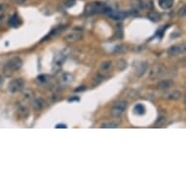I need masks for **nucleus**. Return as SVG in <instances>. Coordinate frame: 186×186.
<instances>
[{
    "instance_id": "nucleus-4",
    "label": "nucleus",
    "mask_w": 186,
    "mask_h": 186,
    "mask_svg": "<svg viewBox=\"0 0 186 186\" xmlns=\"http://www.w3.org/2000/svg\"><path fill=\"white\" fill-rule=\"evenodd\" d=\"M126 103L124 101L117 102V103L112 107V110H111V113H112L113 116H120L121 114L124 112V110L126 109Z\"/></svg>"
},
{
    "instance_id": "nucleus-9",
    "label": "nucleus",
    "mask_w": 186,
    "mask_h": 186,
    "mask_svg": "<svg viewBox=\"0 0 186 186\" xmlns=\"http://www.w3.org/2000/svg\"><path fill=\"white\" fill-rule=\"evenodd\" d=\"M134 112L135 114H138V115H143V114L145 113V107L140 103L136 104L134 108Z\"/></svg>"
},
{
    "instance_id": "nucleus-11",
    "label": "nucleus",
    "mask_w": 186,
    "mask_h": 186,
    "mask_svg": "<svg viewBox=\"0 0 186 186\" xmlns=\"http://www.w3.org/2000/svg\"><path fill=\"white\" fill-rule=\"evenodd\" d=\"M43 106H44V100L42 98H37L33 101V107L36 110H40Z\"/></svg>"
},
{
    "instance_id": "nucleus-13",
    "label": "nucleus",
    "mask_w": 186,
    "mask_h": 186,
    "mask_svg": "<svg viewBox=\"0 0 186 186\" xmlns=\"http://www.w3.org/2000/svg\"><path fill=\"white\" fill-rule=\"evenodd\" d=\"M111 66H112V63H111V61H105V63H103L101 64V69L102 70H108V69H110Z\"/></svg>"
},
{
    "instance_id": "nucleus-2",
    "label": "nucleus",
    "mask_w": 186,
    "mask_h": 186,
    "mask_svg": "<svg viewBox=\"0 0 186 186\" xmlns=\"http://www.w3.org/2000/svg\"><path fill=\"white\" fill-rule=\"evenodd\" d=\"M110 9L105 8L104 5L100 4V3H93V4H89L86 7V14L93 15L95 13H100V12H108Z\"/></svg>"
},
{
    "instance_id": "nucleus-8",
    "label": "nucleus",
    "mask_w": 186,
    "mask_h": 186,
    "mask_svg": "<svg viewBox=\"0 0 186 186\" xmlns=\"http://www.w3.org/2000/svg\"><path fill=\"white\" fill-rule=\"evenodd\" d=\"M159 4L163 9H170L173 4V0H159Z\"/></svg>"
},
{
    "instance_id": "nucleus-7",
    "label": "nucleus",
    "mask_w": 186,
    "mask_h": 186,
    "mask_svg": "<svg viewBox=\"0 0 186 186\" xmlns=\"http://www.w3.org/2000/svg\"><path fill=\"white\" fill-rule=\"evenodd\" d=\"M81 31L80 30H77V31H74V32H71L69 35L67 36V39L69 40V41H76V40H78L80 37H81Z\"/></svg>"
},
{
    "instance_id": "nucleus-10",
    "label": "nucleus",
    "mask_w": 186,
    "mask_h": 186,
    "mask_svg": "<svg viewBox=\"0 0 186 186\" xmlns=\"http://www.w3.org/2000/svg\"><path fill=\"white\" fill-rule=\"evenodd\" d=\"M109 12V16L111 18H113V19H116V20H120V19H124V18H126L127 15L126 14H124V13H119V12H111V10L108 11Z\"/></svg>"
},
{
    "instance_id": "nucleus-5",
    "label": "nucleus",
    "mask_w": 186,
    "mask_h": 186,
    "mask_svg": "<svg viewBox=\"0 0 186 186\" xmlns=\"http://www.w3.org/2000/svg\"><path fill=\"white\" fill-rule=\"evenodd\" d=\"M184 51H185V45L172 46V47H170L168 50V53L170 56H177L179 54H181V53H183Z\"/></svg>"
},
{
    "instance_id": "nucleus-1",
    "label": "nucleus",
    "mask_w": 186,
    "mask_h": 186,
    "mask_svg": "<svg viewBox=\"0 0 186 186\" xmlns=\"http://www.w3.org/2000/svg\"><path fill=\"white\" fill-rule=\"evenodd\" d=\"M21 66H23V61H21L20 58H13L5 64L3 71H4L5 75L9 76L11 75L12 73H14L15 71L20 69Z\"/></svg>"
},
{
    "instance_id": "nucleus-16",
    "label": "nucleus",
    "mask_w": 186,
    "mask_h": 186,
    "mask_svg": "<svg viewBox=\"0 0 186 186\" xmlns=\"http://www.w3.org/2000/svg\"><path fill=\"white\" fill-rule=\"evenodd\" d=\"M38 81L44 83V82H47L48 81V76L47 75H40L38 77Z\"/></svg>"
},
{
    "instance_id": "nucleus-3",
    "label": "nucleus",
    "mask_w": 186,
    "mask_h": 186,
    "mask_svg": "<svg viewBox=\"0 0 186 186\" xmlns=\"http://www.w3.org/2000/svg\"><path fill=\"white\" fill-rule=\"evenodd\" d=\"M24 82L21 78L14 79L9 83L8 90H9V92L12 93V94H15V93L20 92L21 90L24 88Z\"/></svg>"
},
{
    "instance_id": "nucleus-20",
    "label": "nucleus",
    "mask_w": 186,
    "mask_h": 186,
    "mask_svg": "<svg viewBox=\"0 0 186 186\" xmlns=\"http://www.w3.org/2000/svg\"><path fill=\"white\" fill-rule=\"evenodd\" d=\"M2 83H3V78L1 77V75H0V85H2Z\"/></svg>"
},
{
    "instance_id": "nucleus-6",
    "label": "nucleus",
    "mask_w": 186,
    "mask_h": 186,
    "mask_svg": "<svg viewBox=\"0 0 186 186\" xmlns=\"http://www.w3.org/2000/svg\"><path fill=\"white\" fill-rule=\"evenodd\" d=\"M172 85L173 83L172 80H163V81H161L159 84H158V88L161 90H166V89L170 88Z\"/></svg>"
},
{
    "instance_id": "nucleus-17",
    "label": "nucleus",
    "mask_w": 186,
    "mask_h": 186,
    "mask_svg": "<svg viewBox=\"0 0 186 186\" xmlns=\"http://www.w3.org/2000/svg\"><path fill=\"white\" fill-rule=\"evenodd\" d=\"M56 128H66V125H58V126H56Z\"/></svg>"
},
{
    "instance_id": "nucleus-12",
    "label": "nucleus",
    "mask_w": 186,
    "mask_h": 186,
    "mask_svg": "<svg viewBox=\"0 0 186 186\" xmlns=\"http://www.w3.org/2000/svg\"><path fill=\"white\" fill-rule=\"evenodd\" d=\"M167 98H170V100H178V98H181V93L178 91H175L167 95Z\"/></svg>"
},
{
    "instance_id": "nucleus-19",
    "label": "nucleus",
    "mask_w": 186,
    "mask_h": 186,
    "mask_svg": "<svg viewBox=\"0 0 186 186\" xmlns=\"http://www.w3.org/2000/svg\"><path fill=\"white\" fill-rule=\"evenodd\" d=\"M184 13H185V8H182V13L179 15H180V16H184Z\"/></svg>"
},
{
    "instance_id": "nucleus-15",
    "label": "nucleus",
    "mask_w": 186,
    "mask_h": 186,
    "mask_svg": "<svg viewBox=\"0 0 186 186\" xmlns=\"http://www.w3.org/2000/svg\"><path fill=\"white\" fill-rule=\"evenodd\" d=\"M10 24L13 26H18V16H17V15H15V16L11 19V20H10Z\"/></svg>"
},
{
    "instance_id": "nucleus-14",
    "label": "nucleus",
    "mask_w": 186,
    "mask_h": 186,
    "mask_svg": "<svg viewBox=\"0 0 186 186\" xmlns=\"http://www.w3.org/2000/svg\"><path fill=\"white\" fill-rule=\"evenodd\" d=\"M100 127L101 128H116L117 124L111 122V123H107V124H102Z\"/></svg>"
},
{
    "instance_id": "nucleus-18",
    "label": "nucleus",
    "mask_w": 186,
    "mask_h": 186,
    "mask_svg": "<svg viewBox=\"0 0 186 186\" xmlns=\"http://www.w3.org/2000/svg\"><path fill=\"white\" fill-rule=\"evenodd\" d=\"M74 4V1H73V0H72V2H69V3H66V6H67V7H69V6H72Z\"/></svg>"
}]
</instances>
